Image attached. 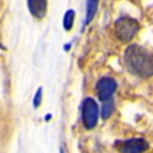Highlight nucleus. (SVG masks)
<instances>
[{"label": "nucleus", "mask_w": 153, "mask_h": 153, "mask_svg": "<svg viewBox=\"0 0 153 153\" xmlns=\"http://www.w3.org/2000/svg\"><path fill=\"white\" fill-rule=\"evenodd\" d=\"M123 61L131 75L141 79L153 76V53L140 45H130L125 50Z\"/></svg>", "instance_id": "f257e3e1"}, {"label": "nucleus", "mask_w": 153, "mask_h": 153, "mask_svg": "<svg viewBox=\"0 0 153 153\" xmlns=\"http://www.w3.org/2000/svg\"><path fill=\"white\" fill-rule=\"evenodd\" d=\"M140 30V25L136 19L130 16H122L114 25V34L122 42H129L134 38Z\"/></svg>", "instance_id": "f03ea898"}, {"label": "nucleus", "mask_w": 153, "mask_h": 153, "mask_svg": "<svg viewBox=\"0 0 153 153\" xmlns=\"http://www.w3.org/2000/svg\"><path fill=\"white\" fill-rule=\"evenodd\" d=\"M41 100H42V88H38L37 92H35V96H34V100H33V106L34 108H38L41 106Z\"/></svg>", "instance_id": "9d476101"}, {"label": "nucleus", "mask_w": 153, "mask_h": 153, "mask_svg": "<svg viewBox=\"0 0 153 153\" xmlns=\"http://www.w3.org/2000/svg\"><path fill=\"white\" fill-rule=\"evenodd\" d=\"M113 113H114V102L113 100L104 102L102 108H100V117L103 119H108Z\"/></svg>", "instance_id": "6e6552de"}, {"label": "nucleus", "mask_w": 153, "mask_h": 153, "mask_svg": "<svg viewBox=\"0 0 153 153\" xmlns=\"http://www.w3.org/2000/svg\"><path fill=\"white\" fill-rule=\"evenodd\" d=\"M99 0H87V10H85V23L88 25L94 19L96 11H98Z\"/></svg>", "instance_id": "0eeeda50"}, {"label": "nucleus", "mask_w": 153, "mask_h": 153, "mask_svg": "<svg viewBox=\"0 0 153 153\" xmlns=\"http://www.w3.org/2000/svg\"><path fill=\"white\" fill-rule=\"evenodd\" d=\"M99 121V107L92 98H87L81 103V122L87 130H92Z\"/></svg>", "instance_id": "7ed1b4c3"}, {"label": "nucleus", "mask_w": 153, "mask_h": 153, "mask_svg": "<svg viewBox=\"0 0 153 153\" xmlns=\"http://www.w3.org/2000/svg\"><path fill=\"white\" fill-rule=\"evenodd\" d=\"M115 148L119 153H144L148 150L149 144L144 138H130L115 142Z\"/></svg>", "instance_id": "20e7f679"}, {"label": "nucleus", "mask_w": 153, "mask_h": 153, "mask_svg": "<svg viewBox=\"0 0 153 153\" xmlns=\"http://www.w3.org/2000/svg\"><path fill=\"white\" fill-rule=\"evenodd\" d=\"M27 7L35 19H43L48 12V0H27Z\"/></svg>", "instance_id": "423d86ee"}, {"label": "nucleus", "mask_w": 153, "mask_h": 153, "mask_svg": "<svg viewBox=\"0 0 153 153\" xmlns=\"http://www.w3.org/2000/svg\"><path fill=\"white\" fill-rule=\"evenodd\" d=\"M73 20H75V11H73V10H68V11L65 12V15H64V20H62V26L67 31H69V30L72 29Z\"/></svg>", "instance_id": "1a4fd4ad"}, {"label": "nucleus", "mask_w": 153, "mask_h": 153, "mask_svg": "<svg viewBox=\"0 0 153 153\" xmlns=\"http://www.w3.org/2000/svg\"><path fill=\"white\" fill-rule=\"evenodd\" d=\"M61 153H64V152H62V150H61Z\"/></svg>", "instance_id": "9b49d317"}, {"label": "nucleus", "mask_w": 153, "mask_h": 153, "mask_svg": "<svg viewBox=\"0 0 153 153\" xmlns=\"http://www.w3.org/2000/svg\"><path fill=\"white\" fill-rule=\"evenodd\" d=\"M117 90V81L111 77H102L96 84V95L100 102L111 100Z\"/></svg>", "instance_id": "39448f33"}]
</instances>
